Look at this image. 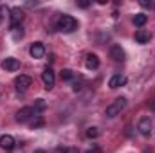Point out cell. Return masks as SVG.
Wrapping results in <instances>:
<instances>
[{
	"mask_svg": "<svg viewBox=\"0 0 155 153\" xmlns=\"http://www.w3.org/2000/svg\"><path fill=\"white\" fill-rule=\"evenodd\" d=\"M146 22H148V15H144V13H139V15L134 16V25L135 27H143Z\"/></svg>",
	"mask_w": 155,
	"mask_h": 153,
	"instance_id": "obj_16",
	"label": "cell"
},
{
	"mask_svg": "<svg viewBox=\"0 0 155 153\" xmlns=\"http://www.w3.org/2000/svg\"><path fill=\"white\" fill-rule=\"evenodd\" d=\"M63 153H79V150H78V148H74V146H71V148H65V150H63Z\"/></svg>",
	"mask_w": 155,
	"mask_h": 153,
	"instance_id": "obj_24",
	"label": "cell"
},
{
	"mask_svg": "<svg viewBox=\"0 0 155 153\" xmlns=\"http://www.w3.org/2000/svg\"><path fill=\"white\" fill-rule=\"evenodd\" d=\"M29 54H31L35 60L43 58V54H45V47H43V43H41V41H35V43L31 45V49H29Z\"/></svg>",
	"mask_w": 155,
	"mask_h": 153,
	"instance_id": "obj_7",
	"label": "cell"
},
{
	"mask_svg": "<svg viewBox=\"0 0 155 153\" xmlns=\"http://www.w3.org/2000/svg\"><path fill=\"white\" fill-rule=\"evenodd\" d=\"M2 69L7 70V72H15V70L20 69V61H18L16 58H5V60L2 61Z\"/></svg>",
	"mask_w": 155,
	"mask_h": 153,
	"instance_id": "obj_8",
	"label": "cell"
},
{
	"mask_svg": "<svg viewBox=\"0 0 155 153\" xmlns=\"http://www.w3.org/2000/svg\"><path fill=\"white\" fill-rule=\"evenodd\" d=\"M60 77H61V81H71V79H74V72L71 69H63Z\"/></svg>",
	"mask_w": 155,
	"mask_h": 153,
	"instance_id": "obj_18",
	"label": "cell"
},
{
	"mask_svg": "<svg viewBox=\"0 0 155 153\" xmlns=\"http://www.w3.org/2000/svg\"><path fill=\"white\" fill-rule=\"evenodd\" d=\"M152 40V33L146 29H137L135 31V41L137 43H148Z\"/></svg>",
	"mask_w": 155,
	"mask_h": 153,
	"instance_id": "obj_12",
	"label": "cell"
},
{
	"mask_svg": "<svg viewBox=\"0 0 155 153\" xmlns=\"http://www.w3.org/2000/svg\"><path fill=\"white\" fill-rule=\"evenodd\" d=\"M11 36L15 41H18V40L24 38V29H22V25H11Z\"/></svg>",
	"mask_w": 155,
	"mask_h": 153,
	"instance_id": "obj_15",
	"label": "cell"
},
{
	"mask_svg": "<svg viewBox=\"0 0 155 153\" xmlns=\"http://www.w3.org/2000/svg\"><path fill=\"white\" fill-rule=\"evenodd\" d=\"M78 5L85 9V7H88V5H90V2H87V0H81V2H78Z\"/></svg>",
	"mask_w": 155,
	"mask_h": 153,
	"instance_id": "obj_25",
	"label": "cell"
},
{
	"mask_svg": "<svg viewBox=\"0 0 155 153\" xmlns=\"http://www.w3.org/2000/svg\"><path fill=\"white\" fill-rule=\"evenodd\" d=\"M81 88H83V79L79 77L78 81H74V85H72V90H74V92H79Z\"/></svg>",
	"mask_w": 155,
	"mask_h": 153,
	"instance_id": "obj_21",
	"label": "cell"
},
{
	"mask_svg": "<svg viewBox=\"0 0 155 153\" xmlns=\"http://www.w3.org/2000/svg\"><path fill=\"white\" fill-rule=\"evenodd\" d=\"M45 124V121H43V117H40L38 115V119H35V121H31V128L35 130V128H41Z\"/></svg>",
	"mask_w": 155,
	"mask_h": 153,
	"instance_id": "obj_20",
	"label": "cell"
},
{
	"mask_svg": "<svg viewBox=\"0 0 155 153\" xmlns=\"http://www.w3.org/2000/svg\"><path fill=\"white\" fill-rule=\"evenodd\" d=\"M41 81H43V85H45V88L47 90H51L52 86H54V81H56V76H54V72H52V69H45L43 72H41Z\"/></svg>",
	"mask_w": 155,
	"mask_h": 153,
	"instance_id": "obj_6",
	"label": "cell"
},
{
	"mask_svg": "<svg viewBox=\"0 0 155 153\" xmlns=\"http://www.w3.org/2000/svg\"><path fill=\"white\" fill-rule=\"evenodd\" d=\"M139 4H141L143 7H150V9H155V2H152V0H150V2H148V0H141Z\"/></svg>",
	"mask_w": 155,
	"mask_h": 153,
	"instance_id": "obj_22",
	"label": "cell"
},
{
	"mask_svg": "<svg viewBox=\"0 0 155 153\" xmlns=\"http://www.w3.org/2000/svg\"><path fill=\"white\" fill-rule=\"evenodd\" d=\"M31 117H38V114L35 112L33 106H24V108H20V110L16 112V121H18V122H27Z\"/></svg>",
	"mask_w": 155,
	"mask_h": 153,
	"instance_id": "obj_4",
	"label": "cell"
},
{
	"mask_svg": "<svg viewBox=\"0 0 155 153\" xmlns=\"http://www.w3.org/2000/svg\"><path fill=\"white\" fill-rule=\"evenodd\" d=\"M124 108H126V99H124V97H117L114 103H110V105L107 106L105 114H107V117H116V115H119Z\"/></svg>",
	"mask_w": 155,
	"mask_h": 153,
	"instance_id": "obj_2",
	"label": "cell"
},
{
	"mask_svg": "<svg viewBox=\"0 0 155 153\" xmlns=\"http://www.w3.org/2000/svg\"><path fill=\"white\" fill-rule=\"evenodd\" d=\"M31 83H33V79L29 76H25V74H20V76L15 77V88H16L18 92H25V90L31 86Z\"/></svg>",
	"mask_w": 155,
	"mask_h": 153,
	"instance_id": "obj_5",
	"label": "cell"
},
{
	"mask_svg": "<svg viewBox=\"0 0 155 153\" xmlns=\"http://www.w3.org/2000/svg\"><path fill=\"white\" fill-rule=\"evenodd\" d=\"M35 153H45L43 150H35Z\"/></svg>",
	"mask_w": 155,
	"mask_h": 153,
	"instance_id": "obj_26",
	"label": "cell"
},
{
	"mask_svg": "<svg viewBox=\"0 0 155 153\" xmlns=\"http://www.w3.org/2000/svg\"><path fill=\"white\" fill-rule=\"evenodd\" d=\"M85 65H87V69H90V70L97 69V67H99V58H97V54H88Z\"/></svg>",
	"mask_w": 155,
	"mask_h": 153,
	"instance_id": "obj_13",
	"label": "cell"
},
{
	"mask_svg": "<svg viewBox=\"0 0 155 153\" xmlns=\"http://www.w3.org/2000/svg\"><path fill=\"white\" fill-rule=\"evenodd\" d=\"M137 130H139V133L141 135H144V137H150L152 135V119L150 117H141L139 119V122H137Z\"/></svg>",
	"mask_w": 155,
	"mask_h": 153,
	"instance_id": "obj_3",
	"label": "cell"
},
{
	"mask_svg": "<svg viewBox=\"0 0 155 153\" xmlns=\"http://www.w3.org/2000/svg\"><path fill=\"white\" fill-rule=\"evenodd\" d=\"M33 108H35V112H36V114L43 112V110L47 108V103H45V99H36V101H35V106H33Z\"/></svg>",
	"mask_w": 155,
	"mask_h": 153,
	"instance_id": "obj_17",
	"label": "cell"
},
{
	"mask_svg": "<svg viewBox=\"0 0 155 153\" xmlns=\"http://www.w3.org/2000/svg\"><path fill=\"white\" fill-rule=\"evenodd\" d=\"M2 20H4V15H0V24H2Z\"/></svg>",
	"mask_w": 155,
	"mask_h": 153,
	"instance_id": "obj_27",
	"label": "cell"
},
{
	"mask_svg": "<svg viewBox=\"0 0 155 153\" xmlns=\"http://www.w3.org/2000/svg\"><path fill=\"white\" fill-rule=\"evenodd\" d=\"M85 153H103V150H101V148H99L97 144H94V146H92L90 150H87Z\"/></svg>",
	"mask_w": 155,
	"mask_h": 153,
	"instance_id": "obj_23",
	"label": "cell"
},
{
	"mask_svg": "<svg viewBox=\"0 0 155 153\" xmlns=\"http://www.w3.org/2000/svg\"><path fill=\"white\" fill-rule=\"evenodd\" d=\"M97 135H99V128H96V126H90V128H87V137L94 139V137H97Z\"/></svg>",
	"mask_w": 155,
	"mask_h": 153,
	"instance_id": "obj_19",
	"label": "cell"
},
{
	"mask_svg": "<svg viewBox=\"0 0 155 153\" xmlns=\"http://www.w3.org/2000/svg\"><path fill=\"white\" fill-rule=\"evenodd\" d=\"M58 29L61 31V33H74L78 29V20L74 16H71V15H61L60 18H58Z\"/></svg>",
	"mask_w": 155,
	"mask_h": 153,
	"instance_id": "obj_1",
	"label": "cell"
},
{
	"mask_svg": "<svg viewBox=\"0 0 155 153\" xmlns=\"http://www.w3.org/2000/svg\"><path fill=\"white\" fill-rule=\"evenodd\" d=\"M124 49L121 47V45H112L110 47V58L114 60V61H124Z\"/></svg>",
	"mask_w": 155,
	"mask_h": 153,
	"instance_id": "obj_10",
	"label": "cell"
},
{
	"mask_svg": "<svg viewBox=\"0 0 155 153\" xmlns=\"http://www.w3.org/2000/svg\"><path fill=\"white\" fill-rule=\"evenodd\" d=\"M22 18H24V13L18 7L16 9H11V25H20Z\"/></svg>",
	"mask_w": 155,
	"mask_h": 153,
	"instance_id": "obj_14",
	"label": "cell"
},
{
	"mask_svg": "<svg viewBox=\"0 0 155 153\" xmlns=\"http://www.w3.org/2000/svg\"><path fill=\"white\" fill-rule=\"evenodd\" d=\"M124 85H126V76H123V74H114L110 77V81H108V86L112 90H116L119 86H124Z\"/></svg>",
	"mask_w": 155,
	"mask_h": 153,
	"instance_id": "obj_11",
	"label": "cell"
},
{
	"mask_svg": "<svg viewBox=\"0 0 155 153\" xmlns=\"http://www.w3.org/2000/svg\"><path fill=\"white\" fill-rule=\"evenodd\" d=\"M16 146V141H15V137L13 135H9V133H5V135H2L0 137V148L2 150H13Z\"/></svg>",
	"mask_w": 155,
	"mask_h": 153,
	"instance_id": "obj_9",
	"label": "cell"
}]
</instances>
